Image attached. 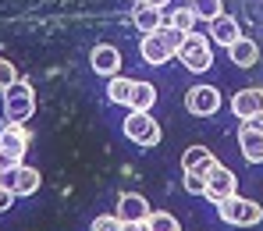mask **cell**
<instances>
[{
    "label": "cell",
    "mask_w": 263,
    "mask_h": 231,
    "mask_svg": "<svg viewBox=\"0 0 263 231\" xmlns=\"http://www.w3.org/2000/svg\"><path fill=\"white\" fill-rule=\"evenodd\" d=\"M210 40L220 46H231L242 40V25H238V18L235 14H220V18H214L210 22Z\"/></svg>",
    "instance_id": "15"
},
{
    "label": "cell",
    "mask_w": 263,
    "mask_h": 231,
    "mask_svg": "<svg viewBox=\"0 0 263 231\" xmlns=\"http://www.w3.org/2000/svg\"><path fill=\"white\" fill-rule=\"evenodd\" d=\"M139 53H142V61H146V64H153V68H157V64H167V57H175V53H171V46L164 43V36H160V32H146V36H142V43H139Z\"/></svg>",
    "instance_id": "14"
},
{
    "label": "cell",
    "mask_w": 263,
    "mask_h": 231,
    "mask_svg": "<svg viewBox=\"0 0 263 231\" xmlns=\"http://www.w3.org/2000/svg\"><path fill=\"white\" fill-rule=\"evenodd\" d=\"M189 7L196 11V18H199V22H214V18L224 14V0H192Z\"/></svg>",
    "instance_id": "20"
},
{
    "label": "cell",
    "mask_w": 263,
    "mask_h": 231,
    "mask_svg": "<svg viewBox=\"0 0 263 231\" xmlns=\"http://www.w3.org/2000/svg\"><path fill=\"white\" fill-rule=\"evenodd\" d=\"M146 4H153V7H164V4H167V0H146Z\"/></svg>",
    "instance_id": "31"
},
{
    "label": "cell",
    "mask_w": 263,
    "mask_h": 231,
    "mask_svg": "<svg viewBox=\"0 0 263 231\" xmlns=\"http://www.w3.org/2000/svg\"><path fill=\"white\" fill-rule=\"evenodd\" d=\"M121 132H125L132 142L146 146V149L160 142V125L153 121V114H142V110H132L128 118H125V125H121Z\"/></svg>",
    "instance_id": "4"
},
{
    "label": "cell",
    "mask_w": 263,
    "mask_h": 231,
    "mask_svg": "<svg viewBox=\"0 0 263 231\" xmlns=\"http://www.w3.org/2000/svg\"><path fill=\"white\" fill-rule=\"evenodd\" d=\"M40 185H43V178H40L36 167H29V164L18 167V188H14V196H32V192H40Z\"/></svg>",
    "instance_id": "19"
},
{
    "label": "cell",
    "mask_w": 263,
    "mask_h": 231,
    "mask_svg": "<svg viewBox=\"0 0 263 231\" xmlns=\"http://www.w3.org/2000/svg\"><path fill=\"white\" fill-rule=\"evenodd\" d=\"M14 199H18V196H14V192H7V188L0 185V214H4V210H11V203H14Z\"/></svg>",
    "instance_id": "29"
},
{
    "label": "cell",
    "mask_w": 263,
    "mask_h": 231,
    "mask_svg": "<svg viewBox=\"0 0 263 231\" xmlns=\"http://www.w3.org/2000/svg\"><path fill=\"white\" fill-rule=\"evenodd\" d=\"M132 22H135V29H142V36L146 32H160L164 29V7H153L146 0H135L132 4Z\"/></svg>",
    "instance_id": "11"
},
{
    "label": "cell",
    "mask_w": 263,
    "mask_h": 231,
    "mask_svg": "<svg viewBox=\"0 0 263 231\" xmlns=\"http://www.w3.org/2000/svg\"><path fill=\"white\" fill-rule=\"evenodd\" d=\"M149 199L139 196V192H121L118 196V217L128 224V221H149Z\"/></svg>",
    "instance_id": "12"
},
{
    "label": "cell",
    "mask_w": 263,
    "mask_h": 231,
    "mask_svg": "<svg viewBox=\"0 0 263 231\" xmlns=\"http://www.w3.org/2000/svg\"><path fill=\"white\" fill-rule=\"evenodd\" d=\"M235 192H238V178H235V175L220 164L217 171L206 178V199H210L214 206H220V203H224V199H231Z\"/></svg>",
    "instance_id": "8"
},
{
    "label": "cell",
    "mask_w": 263,
    "mask_h": 231,
    "mask_svg": "<svg viewBox=\"0 0 263 231\" xmlns=\"http://www.w3.org/2000/svg\"><path fill=\"white\" fill-rule=\"evenodd\" d=\"M89 64H92V71H96V75H103V79H110V75H121V53H118V50H114L110 43L92 46V53H89Z\"/></svg>",
    "instance_id": "10"
},
{
    "label": "cell",
    "mask_w": 263,
    "mask_h": 231,
    "mask_svg": "<svg viewBox=\"0 0 263 231\" xmlns=\"http://www.w3.org/2000/svg\"><path fill=\"white\" fill-rule=\"evenodd\" d=\"M32 110H36V89H32V82L29 79H18L11 89L4 92V114H7V121H29L32 118Z\"/></svg>",
    "instance_id": "2"
},
{
    "label": "cell",
    "mask_w": 263,
    "mask_h": 231,
    "mask_svg": "<svg viewBox=\"0 0 263 231\" xmlns=\"http://www.w3.org/2000/svg\"><path fill=\"white\" fill-rule=\"evenodd\" d=\"M238 149L249 164H263V125L260 121H242L238 128Z\"/></svg>",
    "instance_id": "7"
},
{
    "label": "cell",
    "mask_w": 263,
    "mask_h": 231,
    "mask_svg": "<svg viewBox=\"0 0 263 231\" xmlns=\"http://www.w3.org/2000/svg\"><path fill=\"white\" fill-rule=\"evenodd\" d=\"M153 103H157V86H153V82H135L128 107H132V110H142V114H149V110H153Z\"/></svg>",
    "instance_id": "18"
},
{
    "label": "cell",
    "mask_w": 263,
    "mask_h": 231,
    "mask_svg": "<svg viewBox=\"0 0 263 231\" xmlns=\"http://www.w3.org/2000/svg\"><path fill=\"white\" fill-rule=\"evenodd\" d=\"M146 224H149V231H181L178 217H175V214H167V210H153Z\"/></svg>",
    "instance_id": "21"
},
{
    "label": "cell",
    "mask_w": 263,
    "mask_h": 231,
    "mask_svg": "<svg viewBox=\"0 0 263 231\" xmlns=\"http://www.w3.org/2000/svg\"><path fill=\"white\" fill-rule=\"evenodd\" d=\"M175 57L189 68V71H196V75L210 71V64H214L210 40H206V36H199V32H189V36H185V43H181V50H178Z\"/></svg>",
    "instance_id": "3"
},
{
    "label": "cell",
    "mask_w": 263,
    "mask_h": 231,
    "mask_svg": "<svg viewBox=\"0 0 263 231\" xmlns=\"http://www.w3.org/2000/svg\"><path fill=\"white\" fill-rule=\"evenodd\" d=\"M160 36H164V43L171 46V53H178V50H181V43H185V36H189V32H181V29H175V25L167 22V25L160 29Z\"/></svg>",
    "instance_id": "26"
},
{
    "label": "cell",
    "mask_w": 263,
    "mask_h": 231,
    "mask_svg": "<svg viewBox=\"0 0 263 231\" xmlns=\"http://www.w3.org/2000/svg\"><path fill=\"white\" fill-rule=\"evenodd\" d=\"M18 164H25V160L14 157V153H7V149H0V171H11V167H18Z\"/></svg>",
    "instance_id": "28"
},
{
    "label": "cell",
    "mask_w": 263,
    "mask_h": 231,
    "mask_svg": "<svg viewBox=\"0 0 263 231\" xmlns=\"http://www.w3.org/2000/svg\"><path fill=\"white\" fill-rule=\"evenodd\" d=\"M228 57H231V64H238V68H253V64L260 61V46L253 43L249 36H242L238 43L228 46Z\"/></svg>",
    "instance_id": "16"
},
{
    "label": "cell",
    "mask_w": 263,
    "mask_h": 231,
    "mask_svg": "<svg viewBox=\"0 0 263 231\" xmlns=\"http://www.w3.org/2000/svg\"><path fill=\"white\" fill-rule=\"evenodd\" d=\"M220 221L224 224H231V228H253V224H260L263 221V206L256 199H246V196H231V199H224L217 206Z\"/></svg>",
    "instance_id": "1"
},
{
    "label": "cell",
    "mask_w": 263,
    "mask_h": 231,
    "mask_svg": "<svg viewBox=\"0 0 263 231\" xmlns=\"http://www.w3.org/2000/svg\"><path fill=\"white\" fill-rule=\"evenodd\" d=\"M181 167H185V171H199V175H206V178H210V175L220 167V160L206 149V146H199V142H196V146H189V149L181 153Z\"/></svg>",
    "instance_id": "9"
},
{
    "label": "cell",
    "mask_w": 263,
    "mask_h": 231,
    "mask_svg": "<svg viewBox=\"0 0 263 231\" xmlns=\"http://www.w3.org/2000/svg\"><path fill=\"white\" fill-rule=\"evenodd\" d=\"M14 82H18V68H14L7 57H0V92H7Z\"/></svg>",
    "instance_id": "24"
},
{
    "label": "cell",
    "mask_w": 263,
    "mask_h": 231,
    "mask_svg": "<svg viewBox=\"0 0 263 231\" xmlns=\"http://www.w3.org/2000/svg\"><path fill=\"white\" fill-rule=\"evenodd\" d=\"M125 231H149V224H146V221H128Z\"/></svg>",
    "instance_id": "30"
},
{
    "label": "cell",
    "mask_w": 263,
    "mask_h": 231,
    "mask_svg": "<svg viewBox=\"0 0 263 231\" xmlns=\"http://www.w3.org/2000/svg\"><path fill=\"white\" fill-rule=\"evenodd\" d=\"M89 231H125V221H121L118 214H114V217H110V214H100Z\"/></svg>",
    "instance_id": "25"
},
{
    "label": "cell",
    "mask_w": 263,
    "mask_h": 231,
    "mask_svg": "<svg viewBox=\"0 0 263 231\" xmlns=\"http://www.w3.org/2000/svg\"><path fill=\"white\" fill-rule=\"evenodd\" d=\"M185 192H192V196H206V175H199V171H185Z\"/></svg>",
    "instance_id": "23"
},
{
    "label": "cell",
    "mask_w": 263,
    "mask_h": 231,
    "mask_svg": "<svg viewBox=\"0 0 263 231\" xmlns=\"http://www.w3.org/2000/svg\"><path fill=\"white\" fill-rule=\"evenodd\" d=\"M185 110L196 118H210L220 110V89L217 86H192L185 92Z\"/></svg>",
    "instance_id": "5"
},
{
    "label": "cell",
    "mask_w": 263,
    "mask_h": 231,
    "mask_svg": "<svg viewBox=\"0 0 263 231\" xmlns=\"http://www.w3.org/2000/svg\"><path fill=\"white\" fill-rule=\"evenodd\" d=\"M231 114L238 121H263V89H238L231 96Z\"/></svg>",
    "instance_id": "6"
},
{
    "label": "cell",
    "mask_w": 263,
    "mask_h": 231,
    "mask_svg": "<svg viewBox=\"0 0 263 231\" xmlns=\"http://www.w3.org/2000/svg\"><path fill=\"white\" fill-rule=\"evenodd\" d=\"M0 149H7V153H14V157L25 160V149H29V128H25L22 121H7V125L0 128Z\"/></svg>",
    "instance_id": "13"
},
{
    "label": "cell",
    "mask_w": 263,
    "mask_h": 231,
    "mask_svg": "<svg viewBox=\"0 0 263 231\" xmlns=\"http://www.w3.org/2000/svg\"><path fill=\"white\" fill-rule=\"evenodd\" d=\"M167 22H171L175 29H181V32H196V22H199V18H196V11H192V7H175Z\"/></svg>",
    "instance_id": "22"
},
{
    "label": "cell",
    "mask_w": 263,
    "mask_h": 231,
    "mask_svg": "<svg viewBox=\"0 0 263 231\" xmlns=\"http://www.w3.org/2000/svg\"><path fill=\"white\" fill-rule=\"evenodd\" d=\"M132 89H135V79H125V75H110L107 79V100L118 103V107H128Z\"/></svg>",
    "instance_id": "17"
},
{
    "label": "cell",
    "mask_w": 263,
    "mask_h": 231,
    "mask_svg": "<svg viewBox=\"0 0 263 231\" xmlns=\"http://www.w3.org/2000/svg\"><path fill=\"white\" fill-rule=\"evenodd\" d=\"M22 167V164H18ZM18 167H11V171H0V185L7 188V192H14L18 188Z\"/></svg>",
    "instance_id": "27"
}]
</instances>
